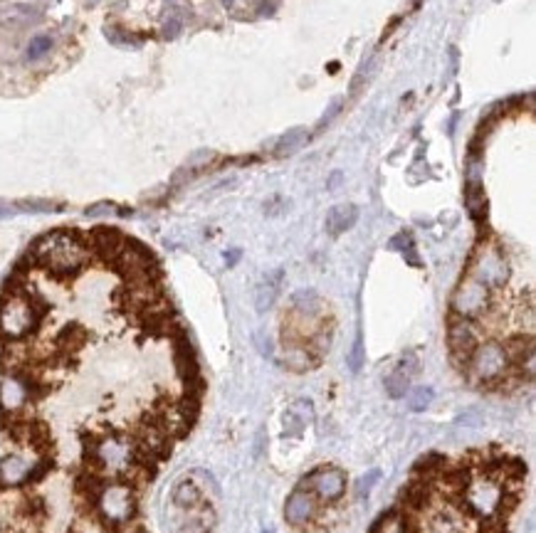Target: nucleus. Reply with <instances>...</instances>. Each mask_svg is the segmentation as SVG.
I'll return each instance as SVG.
<instances>
[{
    "label": "nucleus",
    "instance_id": "1",
    "mask_svg": "<svg viewBox=\"0 0 536 533\" xmlns=\"http://www.w3.org/2000/svg\"><path fill=\"white\" fill-rule=\"evenodd\" d=\"M0 533H52L49 526V509L43 499H18V501L0 506ZM62 533H146L143 528L131 523L111 526L102 521L94 506H86L84 519L62 526Z\"/></svg>",
    "mask_w": 536,
    "mask_h": 533
},
{
    "label": "nucleus",
    "instance_id": "2",
    "mask_svg": "<svg viewBox=\"0 0 536 533\" xmlns=\"http://www.w3.org/2000/svg\"><path fill=\"white\" fill-rule=\"evenodd\" d=\"M30 257L40 267L57 276H67L80 272L89 259V245L74 230H52L37 237L30 247Z\"/></svg>",
    "mask_w": 536,
    "mask_h": 533
},
{
    "label": "nucleus",
    "instance_id": "3",
    "mask_svg": "<svg viewBox=\"0 0 536 533\" xmlns=\"http://www.w3.org/2000/svg\"><path fill=\"white\" fill-rule=\"evenodd\" d=\"M43 321V307L23 289H10L0 299V336L5 341H23Z\"/></svg>",
    "mask_w": 536,
    "mask_h": 533
},
{
    "label": "nucleus",
    "instance_id": "4",
    "mask_svg": "<svg viewBox=\"0 0 536 533\" xmlns=\"http://www.w3.org/2000/svg\"><path fill=\"white\" fill-rule=\"evenodd\" d=\"M512 361L506 355V348L500 341H485V344H477L475 353L469 355V363L465 370H469V375L480 383H500L506 375Z\"/></svg>",
    "mask_w": 536,
    "mask_h": 533
},
{
    "label": "nucleus",
    "instance_id": "5",
    "mask_svg": "<svg viewBox=\"0 0 536 533\" xmlns=\"http://www.w3.org/2000/svg\"><path fill=\"white\" fill-rule=\"evenodd\" d=\"M447 344H450L452 361L460 368H467L469 355L475 353L477 344H480V336H477V329L472 324V319H465V316L452 313L450 324H447Z\"/></svg>",
    "mask_w": 536,
    "mask_h": 533
},
{
    "label": "nucleus",
    "instance_id": "6",
    "mask_svg": "<svg viewBox=\"0 0 536 533\" xmlns=\"http://www.w3.org/2000/svg\"><path fill=\"white\" fill-rule=\"evenodd\" d=\"M47 472V464L35 462L23 454H10L0 460V489H15L27 482H35Z\"/></svg>",
    "mask_w": 536,
    "mask_h": 533
},
{
    "label": "nucleus",
    "instance_id": "7",
    "mask_svg": "<svg viewBox=\"0 0 536 533\" xmlns=\"http://www.w3.org/2000/svg\"><path fill=\"white\" fill-rule=\"evenodd\" d=\"M299 489L314 494L321 501H339L346 491V474L336 466H321L304 479Z\"/></svg>",
    "mask_w": 536,
    "mask_h": 533
},
{
    "label": "nucleus",
    "instance_id": "8",
    "mask_svg": "<svg viewBox=\"0 0 536 533\" xmlns=\"http://www.w3.org/2000/svg\"><path fill=\"white\" fill-rule=\"evenodd\" d=\"M487 299H489V287H485L480 279H475V276L469 274L460 284L455 296H452V313L465 316V319H475V316H480L487 309Z\"/></svg>",
    "mask_w": 536,
    "mask_h": 533
},
{
    "label": "nucleus",
    "instance_id": "9",
    "mask_svg": "<svg viewBox=\"0 0 536 533\" xmlns=\"http://www.w3.org/2000/svg\"><path fill=\"white\" fill-rule=\"evenodd\" d=\"M32 390H35V383L23 373L0 378V410L5 415H18L32 398Z\"/></svg>",
    "mask_w": 536,
    "mask_h": 533
},
{
    "label": "nucleus",
    "instance_id": "10",
    "mask_svg": "<svg viewBox=\"0 0 536 533\" xmlns=\"http://www.w3.org/2000/svg\"><path fill=\"white\" fill-rule=\"evenodd\" d=\"M415 373H418V358H415V353H406L398 361V366L388 373V378H386V392H388V398L401 400L408 392V388H410V380H413Z\"/></svg>",
    "mask_w": 536,
    "mask_h": 533
},
{
    "label": "nucleus",
    "instance_id": "11",
    "mask_svg": "<svg viewBox=\"0 0 536 533\" xmlns=\"http://www.w3.org/2000/svg\"><path fill=\"white\" fill-rule=\"evenodd\" d=\"M171 501L178 511H191V509H198V506H203V504H208V491L188 474V477L180 479L178 484L173 486Z\"/></svg>",
    "mask_w": 536,
    "mask_h": 533
},
{
    "label": "nucleus",
    "instance_id": "12",
    "mask_svg": "<svg viewBox=\"0 0 536 533\" xmlns=\"http://www.w3.org/2000/svg\"><path fill=\"white\" fill-rule=\"evenodd\" d=\"M314 511H316V497L304 489H296L287 499V506H284V516H287V521L292 526H304L314 516Z\"/></svg>",
    "mask_w": 536,
    "mask_h": 533
},
{
    "label": "nucleus",
    "instance_id": "13",
    "mask_svg": "<svg viewBox=\"0 0 536 533\" xmlns=\"http://www.w3.org/2000/svg\"><path fill=\"white\" fill-rule=\"evenodd\" d=\"M356 220H358L356 205H351V202H341V205H334V208L327 213L324 227H327V233L331 235V237H339V235H344L346 230H351V227L356 225Z\"/></svg>",
    "mask_w": 536,
    "mask_h": 533
},
{
    "label": "nucleus",
    "instance_id": "14",
    "mask_svg": "<svg viewBox=\"0 0 536 533\" xmlns=\"http://www.w3.org/2000/svg\"><path fill=\"white\" fill-rule=\"evenodd\" d=\"M314 417V405L309 400H296L290 405V410L284 412V435L287 437H299L309 423Z\"/></svg>",
    "mask_w": 536,
    "mask_h": 533
},
{
    "label": "nucleus",
    "instance_id": "15",
    "mask_svg": "<svg viewBox=\"0 0 536 533\" xmlns=\"http://www.w3.org/2000/svg\"><path fill=\"white\" fill-rule=\"evenodd\" d=\"M279 287H282V270L272 272V274H267L265 279L259 282L257 292H255V307H257L259 313H265L267 309L275 304V299H277V294H279Z\"/></svg>",
    "mask_w": 536,
    "mask_h": 533
},
{
    "label": "nucleus",
    "instance_id": "16",
    "mask_svg": "<svg viewBox=\"0 0 536 533\" xmlns=\"http://www.w3.org/2000/svg\"><path fill=\"white\" fill-rule=\"evenodd\" d=\"M432 398H435L432 388H426V386L413 388V390H410V398H408V407L413 412H426L432 405Z\"/></svg>",
    "mask_w": 536,
    "mask_h": 533
},
{
    "label": "nucleus",
    "instance_id": "17",
    "mask_svg": "<svg viewBox=\"0 0 536 533\" xmlns=\"http://www.w3.org/2000/svg\"><path fill=\"white\" fill-rule=\"evenodd\" d=\"M52 49V37L49 35H35L30 40V45H27V49H25V57L30 62L40 60V57H45Z\"/></svg>",
    "mask_w": 536,
    "mask_h": 533
},
{
    "label": "nucleus",
    "instance_id": "18",
    "mask_svg": "<svg viewBox=\"0 0 536 533\" xmlns=\"http://www.w3.org/2000/svg\"><path fill=\"white\" fill-rule=\"evenodd\" d=\"M15 208L23 210V213H55V210H60L62 205L49 202V200H20V202H15Z\"/></svg>",
    "mask_w": 536,
    "mask_h": 533
},
{
    "label": "nucleus",
    "instance_id": "19",
    "mask_svg": "<svg viewBox=\"0 0 536 533\" xmlns=\"http://www.w3.org/2000/svg\"><path fill=\"white\" fill-rule=\"evenodd\" d=\"M106 37H109V43L119 45V47H139V40L131 37V32L126 30H119V27H106Z\"/></svg>",
    "mask_w": 536,
    "mask_h": 533
},
{
    "label": "nucleus",
    "instance_id": "20",
    "mask_svg": "<svg viewBox=\"0 0 536 533\" xmlns=\"http://www.w3.org/2000/svg\"><path fill=\"white\" fill-rule=\"evenodd\" d=\"M302 136H304V129H294V131H290V134H284L282 139L277 141V146H275V154H277V156L290 154L292 148L302 141Z\"/></svg>",
    "mask_w": 536,
    "mask_h": 533
},
{
    "label": "nucleus",
    "instance_id": "21",
    "mask_svg": "<svg viewBox=\"0 0 536 533\" xmlns=\"http://www.w3.org/2000/svg\"><path fill=\"white\" fill-rule=\"evenodd\" d=\"M378 479H381V472H378V469H373V472L364 474V477L358 479V484H356V494H358V497H366V494H371V489L378 484Z\"/></svg>",
    "mask_w": 536,
    "mask_h": 533
},
{
    "label": "nucleus",
    "instance_id": "22",
    "mask_svg": "<svg viewBox=\"0 0 536 533\" xmlns=\"http://www.w3.org/2000/svg\"><path fill=\"white\" fill-rule=\"evenodd\" d=\"M364 366V344H361V336L356 338V344H353L351 353H349V368H351L353 373H358Z\"/></svg>",
    "mask_w": 536,
    "mask_h": 533
},
{
    "label": "nucleus",
    "instance_id": "23",
    "mask_svg": "<svg viewBox=\"0 0 536 533\" xmlns=\"http://www.w3.org/2000/svg\"><path fill=\"white\" fill-rule=\"evenodd\" d=\"M114 213L121 215V210H119L114 202H97V205H89V208H86V217H99V215H114Z\"/></svg>",
    "mask_w": 536,
    "mask_h": 533
},
{
    "label": "nucleus",
    "instance_id": "24",
    "mask_svg": "<svg viewBox=\"0 0 536 533\" xmlns=\"http://www.w3.org/2000/svg\"><path fill=\"white\" fill-rule=\"evenodd\" d=\"M180 30H183V23L178 18H168L166 25H163V37L166 40H173V37H178Z\"/></svg>",
    "mask_w": 536,
    "mask_h": 533
},
{
    "label": "nucleus",
    "instance_id": "25",
    "mask_svg": "<svg viewBox=\"0 0 536 533\" xmlns=\"http://www.w3.org/2000/svg\"><path fill=\"white\" fill-rule=\"evenodd\" d=\"M475 415H477V410H467V412H463V415H460V420H457V423H460V425H469V427H477L482 420H480V417H475Z\"/></svg>",
    "mask_w": 536,
    "mask_h": 533
},
{
    "label": "nucleus",
    "instance_id": "26",
    "mask_svg": "<svg viewBox=\"0 0 536 533\" xmlns=\"http://www.w3.org/2000/svg\"><path fill=\"white\" fill-rule=\"evenodd\" d=\"M237 257H240V250H233V252H230V259H228V262L235 264V262H237Z\"/></svg>",
    "mask_w": 536,
    "mask_h": 533
}]
</instances>
